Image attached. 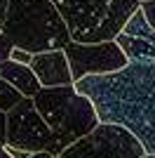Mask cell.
I'll return each instance as SVG.
<instances>
[{
    "mask_svg": "<svg viewBox=\"0 0 155 158\" xmlns=\"http://www.w3.org/2000/svg\"><path fill=\"white\" fill-rule=\"evenodd\" d=\"M0 78H5L7 83H12L24 97H31V99L42 90L35 71H33L28 64H19V61H14V59L0 61Z\"/></svg>",
    "mask_w": 155,
    "mask_h": 158,
    "instance_id": "9c48e42d",
    "label": "cell"
},
{
    "mask_svg": "<svg viewBox=\"0 0 155 158\" xmlns=\"http://www.w3.org/2000/svg\"><path fill=\"white\" fill-rule=\"evenodd\" d=\"M5 149H7V153H10L12 158H28L31 156L28 151H21V149H14V146H7V144H5Z\"/></svg>",
    "mask_w": 155,
    "mask_h": 158,
    "instance_id": "e0dca14e",
    "label": "cell"
},
{
    "mask_svg": "<svg viewBox=\"0 0 155 158\" xmlns=\"http://www.w3.org/2000/svg\"><path fill=\"white\" fill-rule=\"evenodd\" d=\"M143 158H146V156H143Z\"/></svg>",
    "mask_w": 155,
    "mask_h": 158,
    "instance_id": "7402d4cb",
    "label": "cell"
},
{
    "mask_svg": "<svg viewBox=\"0 0 155 158\" xmlns=\"http://www.w3.org/2000/svg\"><path fill=\"white\" fill-rule=\"evenodd\" d=\"M115 43L120 45L129 61H146V59H155V43L139 35H129V33H117Z\"/></svg>",
    "mask_w": 155,
    "mask_h": 158,
    "instance_id": "30bf717a",
    "label": "cell"
},
{
    "mask_svg": "<svg viewBox=\"0 0 155 158\" xmlns=\"http://www.w3.org/2000/svg\"><path fill=\"white\" fill-rule=\"evenodd\" d=\"M7 144V113L0 111V146Z\"/></svg>",
    "mask_w": 155,
    "mask_h": 158,
    "instance_id": "2e32d148",
    "label": "cell"
},
{
    "mask_svg": "<svg viewBox=\"0 0 155 158\" xmlns=\"http://www.w3.org/2000/svg\"><path fill=\"white\" fill-rule=\"evenodd\" d=\"M141 12L146 14L148 24L155 28V0H143V2H141Z\"/></svg>",
    "mask_w": 155,
    "mask_h": 158,
    "instance_id": "9a60e30c",
    "label": "cell"
},
{
    "mask_svg": "<svg viewBox=\"0 0 155 158\" xmlns=\"http://www.w3.org/2000/svg\"><path fill=\"white\" fill-rule=\"evenodd\" d=\"M7 7H10V0H0V61L10 59V52H12V43H10V38L5 35Z\"/></svg>",
    "mask_w": 155,
    "mask_h": 158,
    "instance_id": "4fadbf2b",
    "label": "cell"
},
{
    "mask_svg": "<svg viewBox=\"0 0 155 158\" xmlns=\"http://www.w3.org/2000/svg\"><path fill=\"white\" fill-rule=\"evenodd\" d=\"M21 99H24V94H21L12 83H7L5 78H0V111H5V113L12 111Z\"/></svg>",
    "mask_w": 155,
    "mask_h": 158,
    "instance_id": "7c38bea8",
    "label": "cell"
},
{
    "mask_svg": "<svg viewBox=\"0 0 155 158\" xmlns=\"http://www.w3.org/2000/svg\"><path fill=\"white\" fill-rule=\"evenodd\" d=\"M146 149L122 125L99 123L94 130L66 146L57 158H143Z\"/></svg>",
    "mask_w": 155,
    "mask_h": 158,
    "instance_id": "5b68a950",
    "label": "cell"
},
{
    "mask_svg": "<svg viewBox=\"0 0 155 158\" xmlns=\"http://www.w3.org/2000/svg\"><path fill=\"white\" fill-rule=\"evenodd\" d=\"M120 33H129V35H139V38H146L150 40V43H155V28L148 24V19H146V14L141 12V7L136 10L132 17H129V21L125 24V28Z\"/></svg>",
    "mask_w": 155,
    "mask_h": 158,
    "instance_id": "8fae6325",
    "label": "cell"
},
{
    "mask_svg": "<svg viewBox=\"0 0 155 158\" xmlns=\"http://www.w3.org/2000/svg\"><path fill=\"white\" fill-rule=\"evenodd\" d=\"M146 158H155V153H150V156H146Z\"/></svg>",
    "mask_w": 155,
    "mask_h": 158,
    "instance_id": "ffe728a7",
    "label": "cell"
},
{
    "mask_svg": "<svg viewBox=\"0 0 155 158\" xmlns=\"http://www.w3.org/2000/svg\"><path fill=\"white\" fill-rule=\"evenodd\" d=\"M42 87H57V85H73L71 64L64 50H50V52L33 54L31 64Z\"/></svg>",
    "mask_w": 155,
    "mask_h": 158,
    "instance_id": "ba28073f",
    "label": "cell"
},
{
    "mask_svg": "<svg viewBox=\"0 0 155 158\" xmlns=\"http://www.w3.org/2000/svg\"><path fill=\"white\" fill-rule=\"evenodd\" d=\"M87 94L101 123L127 127L146 149L155 153V59L129 61L106 76H87L73 83Z\"/></svg>",
    "mask_w": 155,
    "mask_h": 158,
    "instance_id": "6da1fadb",
    "label": "cell"
},
{
    "mask_svg": "<svg viewBox=\"0 0 155 158\" xmlns=\"http://www.w3.org/2000/svg\"><path fill=\"white\" fill-rule=\"evenodd\" d=\"M33 102L38 106L40 116L52 127L61 151L101 123L92 99L78 92L75 85L42 87L33 97Z\"/></svg>",
    "mask_w": 155,
    "mask_h": 158,
    "instance_id": "277c9868",
    "label": "cell"
},
{
    "mask_svg": "<svg viewBox=\"0 0 155 158\" xmlns=\"http://www.w3.org/2000/svg\"><path fill=\"white\" fill-rule=\"evenodd\" d=\"M28 158H57V156L50 153V151H35V153H31Z\"/></svg>",
    "mask_w": 155,
    "mask_h": 158,
    "instance_id": "ac0fdd59",
    "label": "cell"
},
{
    "mask_svg": "<svg viewBox=\"0 0 155 158\" xmlns=\"http://www.w3.org/2000/svg\"><path fill=\"white\" fill-rule=\"evenodd\" d=\"M68 64H71L73 83L87 76H106V73L120 71L129 64L127 54L120 50L115 40H103V43H75L71 40L64 47Z\"/></svg>",
    "mask_w": 155,
    "mask_h": 158,
    "instance_id": "52a82bcc",
    "label": "cell"
},
{
    "mask_svg": "<svg viewBox=\"0 0 155 158\" xmlns=\"http://www.w3.org/2000/svg\"><path fill=\"white\" fill-rule=\"evenodd\" d=\"M139 2H143V0H139Z\"/></svg>",
    "mask_w": 155,
    "mask_h": 158,
    "instance_id": "44dd1931",
    "label": "cell"
},
{
    "mask_svg": "<svg viewBox=\"0 0 155 158\" xmlns=\"http://www.w3.org/2000/svg\"><path fill=\"white\" fill-rule=\"evenodd\" d=\"M5 35L12 47H21L33 54L64 50L71 43V31L54 0H10Z\"/></svg>",
    "mask_w": 155,
    "mask_h": 158,
    "instance_id": "7a4b0ae2",
    "label": "cell"
},
{
    "mask_svg": "<svg viewBox=\"0 0 155 158\" xmlns=\"http://www.w3.org/2000/svg\"><path fill=\"white\" fill-rule=\"evenodd\" d=\"M0 158H12L10 153H7V149H5V146H0Z\"/></svg>",
    "mask_w": 155,
    "mask_h": 158,
    "instance_id": "d6986e66",
    "label": "cell"
},
{
    "mask_svg": "<svg viewBox=\"0 0 155 158\" xmlns=\"http://www.w3.org/2000/svg\"><path fill=\"white\" fill-rule=\"evenodd\" d=\"M7 146L21 151H50L54 156L61 153L47 120L40 116L38 106L31 97H24L12 111H7Z\"/></svg>",
    "mask_w": 155,
    "mask_h": 158,
    "instance_id": "8992f818",
    "label": "cell"
},
{
    "mask_svg": "<svg viewBox=\"0 0 155 158\" xmlns=\"http://www.w3.org/2000/svg\"><path fill=\"white\" fill-rule=\"evenodd\" d=\"M75 43L115 40L129 17L141 7L139 0H54Z\"/></svg>",
    "mask_w": 155,
    "mask_h": 158,
    "instance_id": "3957f363",
    "label": "cell"
},
{
    "mask_svg": "<svg viewBox=\"0 0 155 158\" xmlns=\"http://www.w3.org/2000/svg\"><path fill=\"white\" fill-rule=\"evenodd\" d=\"M10 59L19 61V64H31L33 52H26V50H21V47H12V52H10Z\"/></svg>",
    "mask_w": 155,
    "mask_h": 158,
    "instance_id": "5bb4252c",
    "label": "cell"
}]
</instances>
